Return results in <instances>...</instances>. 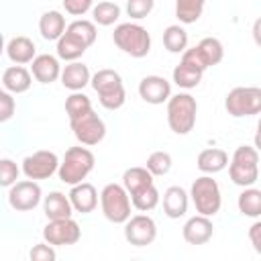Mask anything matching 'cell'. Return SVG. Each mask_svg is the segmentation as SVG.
I'll return each instance as SVG.
<instances>
[{"label": "cell", "instance_id": "6da1fadb", "mask_svg": "<svg viewBox=\"0 0 261 261\" xmlns=\"http://www.w3.org/2000/svg\"><path fill=\"white\" fill-rule=\"evenodd\" d=\"M96 165V157L94 153L84 145H77V147H69L59 163V169H57V175L63 184L67 186H75L80 181H84L92 169Z\"/></svg>", "mask_w": 261, "mask_h": 261}, {"label": "cell", "instance_id": "7a4b0ae2", "mask_svg": "<svg viewBox=\"0 0 261 261\" xmlns=\"http://www.w3.org/2000/svg\"><path fill=\"white\" fill-rule=\"evenodd\" d=\"M198 102L192 94L179 92L167 100V124L175 135H188L196 126Z\"/></svg>", "mask_w": 261, "mask_h": 261}, {"label": "cell", "instance_id": "3957f363", "mask_svg": "<svg viewBox=\"0 0 261 261\" xmlns=\"http://www.w3.org/2000/svg\"><path fill=\"white\" fill-rule=\"evenodd\" d=\"M112 41L122 53L135 59L147 57L151 51V35L139 22H120L112 33Z\"/></svg>", "mask_w": 261, "mask_h": 261}, {"label": "cell", "instance_id": "277c9868", "mask_svg": "<svg viewBox=\"0 0 261 261\" xmlns=\"http://www.w3.org/2000/svg\"><path fill=\"white\" fill-rule=\"evenodd\" d=\"M92 88L98 94V100L102 104V108L106 110H118L122 108L124 100H126V92H124V84L118 71L114 69H98L92 75Z\"/></svg>", "mask_w": 261, "mask_h": 261}, {"label": "cell", "instance_id": "5b68a950", "mask_svg": "<svg viewBox=\"0 0 261 261\" xmlns=\"http://www.w3.org/2000/svg\"><path fill=\"white\" fill-rule=\"evenodd\" d=\"M228 175L230 181L241 188H249L259 179V151L255 145H241L234 149L228 163Z\"/></svg>", "mask_w": 261, "mask_h": 261}, {"label": "cell", "instance_id": "8992f818", "mask_svg": "<svg viewBox=\"0 0 261 261\" xmlns=\"http://www.w3.org/2000/svg\"><path fill=\"white\" fill-rule=\"evenodd\" d=\"M100 208L106 220L112 224H124L130 218V194L122 184H106L100 192Z\"/></svg>", "mask_w": 261, "mask_h": 261}, {"label": "cell", "instance_id": "52a82bcc", "mask_svg": "<svg viewBox=\"0 0 261 261\" xmlns=\"http://www.w3.org/2000/svg\"><path fill=\"white\" fill-rule=\"evenodd\" d=\"M190 198L194 202V208L198 214L204 216H214L220 212L222 206V194H220V186L216 179H212V175H200L194 179L192 188H190Z\"/></svg>", "mask_w": 261, "mask_h": 261}, {"label": "cell", "instance_id": "ba28073f", "mask_svg": "<svg viewBox=\"0 0 261 261\" xmlns=\"http://www.w3.org/2000/svg\"><path fill=\"white\" fill-rule=\"evenodd\" d=\"M224 108L234 118L261 114V88L257 86L232 88L224 98Z\"/></svg>", "mask_w": 261, "mask_h": 261}, {"label": "cell", "instance_id": "9c48e42d", "mask_svg": "<svg viewBox=\"0 0 261 261\" xmlns=\"http://www.w3.org/2000/svg\"><path fill=\"white\" fill-rule=\"evenodd\" d=\"M69 126L73 130V137L80 141V145L86 147H94L106 137V124L94 110H90L88 114L75 120H69Z\"/></svg>", "mask_w": 261, "mask_h": 261}, {"label": "cell", "instance_id": "30bf717a", "mask_svg": "<svg viewBox=\"0 0 261 261\" xmlns=\"http://www.w3.org/2000/svg\"><path fill=\"white\" fill-rule=\"evenodd\" d=\"M59 157L53 153V151H47V149H41V151H35L31 155H27L22 159V173L29 177V179H49L53 173H57L59 169Z\"/></svg>", "mask_w": 261, "mask_h": 261}, {"label": "cell", "instance_id": "8fae6325", "mask_svg": "<svg viewBox=\"0 0 261 261\" xmlns=\"http://www.w3.org/2000/svg\"><path fill=\"white\" fill-rule=\"evenodd\" d=\"M43 200L41 186L35 179H22L8 188V204L16 212H29L35 210Z\"/></svg>", "mask_w": 261, "mask_h": 261}, {"label": "cell", "instance_id": "7c38bea8", "mask_svg": "<svg viewBox=\"0 0 261 261\" xmlns=\"http://www.w3.org/2000/svg\"><path fill=\"white\" fill-rule=\"evenodd\" d=\"M80 237H82V228L71 216L49 220L45 224V228H43V239L53 247L75 245L80 241Z\"/></svg>", "mask_w": 261, "mask_h": 261}, {"label": "cell", "instance_id": "4fadbf2b", "mask_svg": "<svg viewBox=\"0 0 261 261\" xmlns=\"http://www.w3.org/2000/svg\"><path fill=\"white\" fill-rule=\"evenodd\" d=\"M124 239L133 247H147L157 239V224L149 214H135L124 222Z\"/></svg>", "mask_w": 261, "mask_h": 261}, {"label": "cell", "instance_id": "5bb4252c", "mask_svg": "<svg viewBox=\"0 0 261 261\" xmlns=\"http://www.w3.org/2000/svg\"><path fill=\"white\" fill-rule=\"evenodd\" d=\"M139 96L147 104H163L171 98V84L163 75H145L139 82Z\"/></svg>", "mask_w": 261, "mask_h": 261}, {"label": "cell", "instance_id": "9a60e30c", "mask_svg": "<svg viewBox=\"0 0 261 261\" xmlns=\"http://www.w3.org/2000/svg\"><path fill=\"white\" fill-rule=\"evenodd\" d=\"M212 234H214V224L210 216L204 214H196L188 218L181 228V237L188 245H206L212 239Z\"/></svg>", "mask_w": 261, "mask_h": 261}, {"label": "cell", "instance_id": "2e32d148", "mask_svg": "<svg viewBox=\"0 0 261 261\" xmlns=\"http://www.w3.org/2000/svg\"><path fill=\"white\" fill-rule=\"evenodd\" d=\"M31 73L33 77L47 86V84H53L55 80L61 77V65H59V59L55 55H49V53H41L37 55L33 61H31Z\"/></svg>", "mask_w": 261, "mask_h": 261}, {"label": "cell", "instance_id": "e0dca14e", "mask_svg": "<svg viewBox=\"0 0 261 261\" xmlns=\"http://www.w3.org/2000/svg\"><path fill=\"white\" fill-rule=\"evenodd\" d=\"M69 200H71V206L75 212H82V214H90L96 210L98 206V192L92 184L88 181H80L75 186H71L69 190Z\"/></svg>", "mask_w": 261, "mask_h": 261}, {"label": "cell", "instance_id": "ac0fdd59", "mask_svg": "<svg viewBox=\"0 0 261 261\" xmlns=\"http://www.w3.org/2000/svg\"><path fill=\"white\" fill-rule=\"evenodd\" d=\"M61 86L71 90V92H82L90 82H92V75H90V69L86 63H80V61H69L63 69H61Z\"/></svg>", "mask_w": 261, "mask_h": 261}, {"label": "cell", "instance_id": "d6986e66", "mask_svg": "<svg viewBox=\"0 0 261 261\" xmlns=\"http://www.w3.org/2000/svg\"><path fill=\"white\" fill-rule=\"evenodd\" d=\"M190 194L181 186H169L163 192V212L167 218H181L188 212Z\"/></svg>", "mask_w": 261, "mask_h": 261}, {"label": "cell", "instance_id": "ffe728a7", "mask_svg": "<svg viewBox=\"0 0 261 261\" xmlns=\"http://www.w3.org/2000/svg\"><path fill=\"white\" fill-rule=\"evenodd\" d=\"M33 84V73L22 65H10L2 71V88L10 94H24Z\"/></svg>", "mask_w": 261, "mask_h": 261}, {"label": "cell", "instance_id": "44dd1931", "mask_svg": "<svg viewBox=\"0 0 261 261\" xmlns=\"http://www.w3.org/2000/svg\"><path fill=\"white\" fill-rule=\"evenodd\" d=\"M6 55L12 63L24 65V63H31L37 57V47L29 37L18 35V37H12L6 43Z\"/></svg>", "mask_w": 261, "mask_h": 261}, {"label": "cell", "instance_id": "7402d4cb", "mask_svg": "<svg viewBox=\"0 0 261 261\" xmlns=\"http://www.w3.org/2000/svg\"><path fill=\"white\" fill-rule=\"evenodd\" d=\"M65 16L59 10H47L39 18V33L45 41H59L65 33Z\"/></svg>", "mask_w": 261, "mask_h": 261}, {"label": "cell", "instance_id": "603a6c76", "mask_svg": "<svg viewBox=\"0 0 261 261\" xmlns=\"http://www.w3.org/2000/svg\"><path fill=\"white\" fill-rule=\"evenodd\" d=\"M43 212L47 216V220H55V218H67L73 214V206L69 196L61 194V192H49V196L43 198Z\"/></svg>", "mask_w": 261, "mask_h": 261}, {"label": "cell", "instance_id": "cb8c5ba5", "mask_svg": "<svg viewBox=\"0 0 261 261\" xmlns=\"http://www.w3.org/2000/svg\"><path fill=\"white\" fill-rule=\"evenodd\" d=\"M196 165L202 173L212 175V173L222 171L228 165V155H226V151H222L218 147H210V149H204V151L198 153Z\"/></svg>", "mask_w": 261, "mask_h": 261}, {"label": "cell", "instance_id": "d4e9b609", "mask_svg": "<svg viewBox=\"0 0 261 261\" xmlns=\"http://www.w3.org/2000/svg\"><path fill=\"white\" fill-rule=\"evenodd\" d=\"M237 206H239V212L243 216H249V218H259L261 216V190L259 188H245L241 194H239V200H237Z\"/></svg>", "mask_w": 261, "mask_h": 261}, {"label": "cell", "instance_id": "484cf974", "mask_svg": "<svg viewBox=\"0 0 261 261\" xmlns=\"http://www.w3.org/2000/svg\"><path fill=\"white\" fill-rule=\"evenodd\" d=\"M153 173L147 169V167H128L124 173H122V186L126 188V192L133 196L135 192L147 188L153 184Z\"/></svg>", "mask_w": 261, "mask_h": 261}, {"label": "cell", "instance_id": "4316f807", "mask_svg": "<svg viewBox=\"0 0 261 261\" xmlns=\"http://www.w3.org/2000/svg\"><path fill=\"white\" fill-rule=\"evenodd\" d=\"M202 75H204V71H200V69L188 65V63H184V61H179V63L173 67V73H171L173 84H175L177 88H184V90L196 88V86L202 82Z\"/></svg>", "mask_w": 261, "mask_h": 261}, {"label": "cell", "instance_id": "83f0119b", "mask_svg": "<svg viewBox=\"0 0 261 261\" xmlns=\"http://www.w3.org/2000/svg\"><path fill=\"white\" fill-rule=\"evenodd\" d=\"M65 33H69L71 37H75L77 41H82L86 47H92L96 43V37H98L96 22L86 20V18H77V20L69 22L67 29H65Z\"/></svg>", "mask_w": 261, "mask_h": 261}, {"label": "cell", "instance_id": "f1b7e54d", "mask_svg": "<svg viewBox=\"0 0 261 261\" xmlns=\"http://www.w3.org/2000/svg\"><path fill=\"white\" fill-rule=\"evenodd\" d=\"M86 49L88 47L69 33H63V37L57 41V57L63 61H77L86 53Z\"/></svg>", "mask_w": 261, "mask_h": 261}, {"label": "cell", "instance_id": "f546056e", "mask_svg": "<svg viewBox=\"0 0 261 261\" xmlns=\"http://www.w3.org/2000/svg\"><path fill=\"white\" fill-rule=\"evenodd\" d=\"M206 0H175V16L181 24L196 22L204 12Z\"/></svg>", "mask_w": 261, "mask_h": 261}, {"label": "cell", "instance_id": "4dcf8cb0", "mask_svg": "<svg viewBox=\"0 0 261 261\" xmlns=\"http://www.w3.org/2000/svg\"><path fill=\"white\" fill-rule=\"evenodd\" d=\"M92 18L96 24L100 27H112L118 18H120V6L116 2L110 0H102L98 4H94L92 8Z\"/></svg>", "mask_w": 261, "mask_h": 261}, {"label": "cell", "instance_id": "1f68e13d", "mask_svg": "<svg viewBox=\"0 0 261 261\" xmlns=\"http://www.w3.org/2000/svg\"><path fill=\"white\" fill-rule=\"evenodd\" d=\"M163 47L169 53H184L188 49V33L181 24H169L163 31Z\"/></svg>", "mask_w": 261, "mask_h": 261}, {"label": "cell", "instance_id": "d6a6232c", "mask_svg": "<svg viewBox=\"0 0 261 261\" xmlns=\"http://www.w3.org/2000/svg\"><path fill=\"white\" fill-rule=\"evenodd\" d=\"M196 47H198V51H200V55H202V59L206 61L208 67L218 65L224 57V47L216 37H204Z\"/></svg>", "mask_w": 261, "mask_h": 261}, {"label": "cell", "instance_id": "836d02e7", "mask_svg": "<svg viewBox=\"0 0 261 261\" xmlns=\"http://www.w3.org/2000/svg\"><path fill=\"white\" fill-rule=\"evenodd\" d=\"M92 108V100L84 94V92H71L67 98H65V114L69 120H75L84 114H88Z\"/></svg>", "mask_w": 261, "mask_h": 261}, {"label": "cell", "instance_id": "e575fe53", "mask_svg": "<svg viewBox=\"0 0 261 261\" xmlns=\"http://www.w3.org/2000/svg\"><path fill=\"white\" fill-rule=\"evenodd\" d=\"M159 200H161V196H159V190L155 188V184H151V186H147V188H143V190H139V192H135L130 196L133 208H137L139 212L153 210L159 204Z\"/></svg>", "mask_w": 261, "mask_h": 261}, {"label": "cell", "instance_id": "d590c367", "mask_svg": "<svg viewBox=\"0 0 261 261\" xmlns=\"http://www.w3.org/2000/svg\"><path fill=\"white\" fill-rule=\"evenodd\" d=\"M171 165H173V159H171V155H169L167 151H153V153L147 157V163H145V167H147L155 177L169 173Z\"/></svg>", "mask_w": 261, "mask_h": 261}, {"label": "cell", "instance_id": "8d00e7d4", "mask_svg": "<svg viewBox=\"0 0 261 261\" xmlns=\"http://www.w3.org/2000/svg\"><path fill=\"white\" fill-rule=\"evenodd\" d=\"M155 8V0H126V14L135 20L147 18Z\"/></svg>", "mask_w": 261, "mask_h": 261}, {"label": "cell", "instance_id": "74e56055", "mask_svg": "<svg viewBox=\"0 0 261 261\" xmlns=\"http://www.w3.org/2000/svg\"><path fill=\"white\" fill-rule=\"evenodd\" d=\"M18 173H20V169H18V165L12 159H8V157L0 159V184L4 188L14 186L16 179H18Z\"/></svg>", "mask_w": 261, "mask_h": 261}, {"label": "cell", "instance_id": "f35d334b", "mask_svg": "<svg viewBox=\"0 0 261 261\" xmlns=\"http://www.w3.org/2000/svg\"><path fill=\"white\" fill-rule=\"evenodd\" d=\"M63 8L71 16H84L86 12H92L94 0H63Z\"/></svg>", "mask_w": 261, "mask_h": 261}, {"label": "cell", "instance_id": "ab89813d", "mask_svg": "<svg viewBox=\"0 0 261 261\" xmlns=\"http://www.w3.org/2000/svg\"><path fill=\"white\" fill-rule=\"evenodd\" d=\"M14 110H16V102H14L12 94L8 90H2L0 92V122L10 120L12 114H14Z\"/></svg>", "mask_w": 261, "mask_h": 261}, {"label": "cell", "instance_id": "60d3db41", "mask_svg": "<svg viewBox=\"0 0 261 261\" xmlns=\"http://www.w3.org/2000/svg\"><path fill=\"white\" fill-rule=\"evenodd\" d=\"M29 257H31L33 261H53L57 255H55V249H53V245H49V243L45 241V243H39V245H35V247L31 249Z\"/></svg>", "mask_w": 261, "mask_h": 261}, {"label": "cell", "instance_id": "b9f144b4", "mask_svg": "<svg viewBox=\"0 0 261 261\" xmlns=\"http://www.w3.org/2000/svg\"><path fill=\"white\" fill-rule=\"evenodd\" d=\"M181 61L188 63V65H192V67H196V69H200V71H206V69H208V65H206V61L202 59V55H200V51H198L196 45L190 47V49H186V51L181 53Z\"/></svg>", "mask_w": 261, "mask_h": 261}, {"label": "cell", "instance_id": "7bdbcfd3", "mask_svg": "<svg viewBox=\"0 0 261 261\" xmlns=\"http://www.w3.org/2000/svg\"><path fill=\"white\" fill-rule=\"evenodd\" d=\"M249 241H251L253 249L261 255V220H255V222L249 226Z\"/></svg>", "mask_w": 261, "mask_h": 261}, {"label": "cell", "instance_id": "ee69618b", "mask_svg": "<svg viewBox=\"0 0 261 261\" xmlns=\"http://www.w3.org/2000/svg\"><path fill=\"white\" fill-rule=\"evenodd\" d=\"M251 35H253V41L257 47H261V16L253 22V29H251Z\"/></svg>", "mask_w": 261, "mask_h": 261}, {"label": "cell", "instance_id": "f6af8a7d", "mask_svg": "<svg viewBox=\"0 0 261 261\" xmlns=\"http://www.w3.org/2000/svg\"><path fill=\"white\" fill-rule=\"evenodd\" d=\"M253 143H255V149L261 151V118H259V122H257V130H255V139H253Z\"/></svg>", "mask_w": 261, "mask_h": 261}]
</instances>
